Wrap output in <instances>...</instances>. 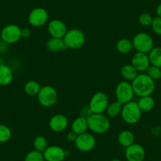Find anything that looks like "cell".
Segmentation results:
<instances>
[{
	"mask_svg": "<svg viewBox=\"0 0 161 161\" xmlns=\"http://www.w3.org/2000/svg\"><path fill=\"white\" fill-rule=\"evenodd\" d=\"M118 142L123 148H127L130 145H133L135 141V136L132 131L129 130H123L119 134L117 137Z\"/></svg>",
	"mask_w": 161,
	"mask_h": 161,
	"instance_id": "obj_19",
	"label": "cell"
},
{
	"mask_svg": "<svg viewBox=\"0 0 161 161\" xmlns=\"http://www.w3.org/2000/svg\"><path fill=\"white\" fill-rule=\"evenodd\" d=\"M12 137V131L8 126L0 124V143H6Z\"/></svg>",
	"mask_w": 161,
	"mask_h": 161,
	"instance_id": "obj_28",
	"label": "cell"
},
{
	"mask_svg": "<svg viewBox=\"0 0 161 161\" xmlns=\"http://www.w3.org/2000/svg\"><path fill=\"white\" fill-rule=\"evenodd\" d=\"M24 161H45V159H44L43 153L34 149L26 154Z\"/></svg>",
	"mask_w": 161,
	"mask_h": 161,
	"instance_id": "obj_30",
	"label": "cell"
},
{
	"mask_svg": "<svg viewBox=\"0 0 161 161\" xmlns=\"http://www.w3.org/2000/svg\"><path fill=\"white\" fill-rule=\"evenodd\" d=\"M145 74L150 78L153 79L154 81H156V80L161 79V68L158 67V66H153V65H150V66L148 68Z\"/></svg>",
	"mask_w": 161,
	"mask_h": 161,
	"instance_id": "obj_29",
	"label": "cell"
},
{
	"mask_svg": "<svg viewBox=\"0 0 161 161\" xmlns=\"http://www.w3.org/2000/svg\"><path fill=\"white\" fill-rule=\"evenodd\" d=\"M134 94L138 97L152 96L156 89L155 81L145 73H139L131 82Z\"/></svg>",
	"mask_w": 161,
	"mask_h": 161,
	"instance_id": "obj_1",
	"label": "cell"
},
{
	"mask_svg": "<svg viewBox=\"0 0 161 161\" xmlns=\"http://www.w3.org/2000/svg\"><path fill=\"white\" fill-rule=\"evenodd\" d=\"M67 30L66 25L62 20L53 19L47 25V31L51 37L63 38Z\"/></svg>",
	"mask_w": 161,
	"mask_h": 161,
	"instance_id": "obj_15",
	"label": "cell"
},
{
	"mask_svg": "<svg viewBox=\"0 0 161 161\" xmlns=\"http://www.w3.org/2000/svg\"><path fill=\"white\" fill-rule=\"evenodd\" d=\"M134 49L137 52L148 54V52L155 47L153 38L146 32H141L134 35L132 40Z\"/></svg>",
	"mask_w": 161,
	"mask_h": 161,
	"instance_id": "obj_5",
	"label": "cell"
},
{
	"mask_svg": "<svg viewBox=\"0 0 161 161\" xmlns=\"http://www.w3.org/2000/svg\"><path fill=\"white\" fill-rule=\"evenodd\" d=\"M153 21V18L152 17L151 14L148 13L142 14L138 18L139 23H140L141 25L144 26V27H149V26H151Z\"/></svg>",
	"mask_w": 161,
	"mask_h": 161,
	"instance_id": "obj_31",
	"label": "cell"
},
{
	"mask_svg": "<svg viewBox=\"0 0 161 161\" xmlns=\"http://www.w3.org/2000/svg\"><path fill=\"white\" fill-rule=\"evenodd\" d=\"M123 103H121L119 101H114L112 103H109L107 108V110L105 112L107 113L108 117L110 118H115L120 115L121 112H122V109H123Z\"/></svg>",
	"mask_w": 161,
	"mask_h": 161,
	"instance_id": "obj_26",
	"label": "cell"
},
{
	"mask_svg": "<svg viewBox=\"0 0 161 161\" xmlns=\"http://www.w3.org/2000/svg\"><path fill=\"white\" fill-rule=\"evenodd\" d=\"M0 37H1V40L8 45L16 44L22 38L21 28L15 24L7 25L1 31Z\"/></svg>",
	"mask_w": 161,
	"mask_h": 161,
	"instance_id": "obj_9",
	"label": "cell"
},
{
	"mask_svg": "<svg viewBox=\"0 0 161 161\" xmlns=\"http://www.w3.org/2000/svg\"><path fill=\"white\" fill-rule=\"evenodd\" d=\"M7 45L8 44H6L4 41H3L2 40H0V52H4L5 51H7Z\"/></svg>",
	"mask_w": 161,
	"mask_h": 161,
	"instance_id": "obj_36",
	"label": "cell"
},
{
	"mask_svg": "<svg viewBox=\"0 0 161 161\" xmlns=\"http://www.w3.org/2000/svg\"><path fill=\"white\" fill-rule=\"evenodd\" d=\"M70 128L71 131L75 133L77 135L87 132V130H89L87 119L81 117V116H78L72 122Z\"/></svg>",
	"mask_w": 161,
	"mask_h": 161,
	"instance_id": "obj_17",
	"label": "cell"
},
{
	"mask_svg": "<svg viewBox=\"0 0 161 161\" xmlns=\"http://www.w3.org/2000/svg\"><path fill=\"white\" fill-rule=\"evenodd\" d=\"M29 22L32 27L40 28L44 26L48 21V13L42 7H37L32 10L28 17Z\"/></svg>",
	"mask_w": 161,
	"mask_h": 161,
	"instance_id": "obj_11",
	"label": "cell"
},
{
	"mask_svg": "<svg viewBox=\"0 0 161 161\" xmlns=\"http://www.w3.org/2000/svg\"><path fill=\"white\" fill-rule=\"evenodd\" d=\"M92 114V111H91L90 108H89V105H88V106L83 107L80 111V116L86 118V119H88Z\"/></svg>",
	"mask_w": 161,
	"mask_h": 161,
	"instance_id": "obj_33",
	"label": "cell"
},
{
	"mask_svg": "<svg viewBox=\"0 0 161 161\" xmlns=\"http://www.w3.org/2000/svg\"><path fill=\"white\" fill-rule=\"evenodd\" d=\"M142 114V111L137 103L132 100L123 104L120 115L125 123L130 125H134L141 120Z\"/></svg>",
	"mask_w": 161,
	"mask_h": 161,
	"instance_id": "obj_3",
	"label": "cell"
},
{
	"mask_svg": "<svg viewBox=\"0 0 161 161\" xmlns=\"http://www.w3.org/2000/svg\"><path fill=\"white\" fill-rule=\"evenodd\" d=\"M33 148L36 151L44 153L46 148L49 146L48 142H47V138L44 136H36L33 140Z\"/></svg>",
	"mask_w": 161,
	"mask_h": 161,
	"instance_id": "obj_27",
	"label": "cell"
},
{
	"mask_svg": "<svg viewBox=\"0 0 161 161\" xmlns=\"http://www.w3.org/2000/svg\"><path fill=\"white\" fill-rule=\"evenodd\" d=\"M68 161H69V160H68Z\"/></svg>",
	"mask_w": 161,
	"mask_h": 161,
	"instance_id": "obj_39",
	"label": "cell"
},
{
	"mask_svg": "<svg viewBox=\"0 0 161 161\" xmlns=\"http://www.w3.org/2000/svg\"><path fill=\"white\" fill-rule=\"evenodd\" d=\"M41 87H42V86H40V83H39L38 81L34 80H31L25 83L24 87V90L28 96H30V97H36V96L38 95Z\"/></svg>",
	"mask_w": 161,
	"mask_h": 161,
	"instance_id": "obj_24",
	"label": "cell"
},
{
	"mask_svg": "<svg viewBox=\"0 0 161 161\" xmlns=\"http://www.w3.org/2000/svg\"><path fill=\"white\" fill-rule=\"evenodd\" d=\"M148 55L150 64L161 68V47H154Z\"/></svg>",
	"mask_w": 161,
	"mask_h": 161,
	"instance_id": "obj_25",
	"label": "cell"
},
{
	"mask_svg": "<svg viewBox=\"0 0 161 161\" xmlns=\"http://www.w3.org/2000/svg\"><path fill=\"white\" fill-rule=\"evenodd\" d=\"M69 125L67 117L64 114H54L49 120L48 126L51 130L54 133H62L66 130Z\"/></svg>",
	"mask_w": 161,
	"mask_h": 161,
	"instance_id": "obj_14",
	"label": "cell"
},
{
	"mask_svg": "<svg viewBox=\"0 0 161 161\" xmlns=\"http://www.w3.org/2000/svg\"><path fill=\"white\" fill-rule=\"evenodd\" d=\"M138 74V71L131 64H126L121 68V75L125 80L129 82H132Z\"/></svg>",
	"mask_w": 161,
	"mask_h": 161,
	"instance_id": "obj_21",
	"label": "cell"
},
{
	"mask_svg": "<svg viewBox=\"0 0 161 161\" xmlns=\"http://www.w3.org/2000/svg\"><path fill=\"white\" fill-rule=\"evenodd\" d=\"M77 137V134H76L75 133L73 132V131H69V132L66 134V139H67L68 142H74V143Z\"/></svg>",
	"mask_w": 161,
	"mask_h": 161,
	"instance_id": "obj_35",
	"label": "cell"
},
{
	"mask_svg": "<svg viewBox=\"0 0 161 161\" xmlns=\"http://www.w3.org/2000/svg\"><path fill=\"white\" fill-rule=\"evenodd\" d=\"M89 130L93 134H103L111 128V121L103 114H92L87 119Z\"/></svg>",
	"mask_w": 161,
	"mask_h": 161,
	"instance_id": "obj_2",
	"label": "cell"
},
{
	"mask_svg": "<svg viewBox=\"0 0 161 161\" xmlns=\"http://www.w3.org/2000/svg\"><path fill=\"white\" fill-rule=\"evenodd\" d=\"M37 100L40 104L44 108H52L58 101V92L52 86H44L39 92Z\"/></svg>",
	"mask_w": 161,
	"mask_h": 161,
	"instance_id": "obj_6",
	"label": "cell"
},
{
	"mask_svg": "<svg viewBox=\"0 0 161 161\" xmlns=\"http://www.w3.org/2000/svg\"><path fill=\"white\" fill-rule=\"evenodd\" d=\"M156 15H157V17H159V18H161V3H159V5L157 6V7H156Z\"/></svg>",
	"mask_w": 161,
	"mask_h": 161,
	"instance_id": "obj_37",
	"label": "cell"
},
{
	"mask_svg": "<svg viewBox=\"0 0 161 161\" xmlns=\"http://www.w3.org/2000/svg\"><path fill=\"white\" fill-rule=\"evenodd\" d=\"M134 96H135V94H134L131 82L126 81V80H123L116 86V100L120 102L121 103L125 104V103L132 101Z\"/></svg>",
	"mask_w": 161,
	"mask_h": 161,
	"instance_id": "obj_7",
	"label": "cell"
},
{
	"mask_svg": "<svg viewBox=\"0 0 161 161\" xmlns=\"http://www.w3.org/2000/svg\"><path fill=\"white\" fill-rule=\"evenodd\" d=\"M116 50L120 54H129L130 52L134 50V46H133L132 40L127 38H123L116 43Z\"/></svg>",
	"mask_w": 161,
	"mask_h": 161,
	"instance_id": "obj_23",
	"label": "cell"
},
{
	"mask_svg": "<svg viewBox=\"0 0 161 161\" xmlns=\"http://www.w3.org/2000/svg\"><path fill=\"white\" fill-rule=\"evenodd\" d=\"M131 65L138 71V73L146 72L150 66V61L148 54L136 52L131 58Z\"/></svg>",
	"mask_w": 161,
	"mask_h": 161,
	"instance_id": "obj_16",
	"label": "cell"
},
{
	"mask_svg": "<svg viewBox=\"0 0 161 161\" xmlns=\"http://www.w3.org/2000/svg\"><path fill=\"white\" fill-rule=\"evenodd\" d=\"M109 104L108 95L103 92H97L91 97L89 107L92 114H103Z\"/></svg>",
	"mask_w": 161,
	"mask_h": 161,
	"instance_id": "obj_8",
	"label": "cell"
},
{
	"mask_svg": "<svg viewBox=\"0 0 161 161\" xmlns=\"http://www.w3.org/2000/svg\"><path fill=\"white\" fill-rule=\"evenodd\" d=\"M76 148L77 150L82 153L90 152L95 148L97 145V140L94 135L91 133L86 132L84 134L77 135L75 142H74Z\"/></svg>",
	"mask_w": 161,
	"mask_h": 161,
	"instance_id": "obj_10",
	"label": "cell"
},
{
	"mask_svg": "<svg viewBox=\"0 0 161 161\" xmlns=\"http://www.w3.org/2000/svg\"><path fill=\"white\" fill-rule=\"evenodd\" d=\"M14 79L13 70L7 65H0V86H7L12 82Z\"/></svg>",
	"mask_w": 161,
	"mask_h": 161,
	"instance_id": "obj_20",
	"label": "cell"
},
{
	"mask_svg": "<svg viewBox=\"0 0 161 161\" xmlns=\"http://www.w3.org/2000/svg\"><path fill=\"white\" fill-rule=\"evenodd\" d=\"M111 161H121V160L119 159H111Z\"/></svg>",
	"mask_w": 161,
	"mask_h": 161,
	"instance_id": "obj_38",
	"label": "cell"
},
{
	"mask_svg": "<svg viewBox=\"0 0 161 161\" xmlns=\"http://www.w3.org/2000/svg\"><path fill=\"white\" fill-rule=\"evenodd\" d=\"M137 103L142 111H144V112H148V111H152L154 108L155 104H156L154 98L152 96L139 97V100H137Z\"/></svg>",
	"mask_w": 161,
	"mask_h": 161,
	"instance_id": "obj_22",
	"label": "cell"
},
{
	"mask_svg": "<svg viewBox=\"0 0 161 161\" xmlns=\"http://www.w3.org/2000/svg\"><path fill=\"white\" fill-rule=\"evenodd\" d=\"M151 27L155 34L161 36V18L156 17V18H153Z\"/></svg>",
	"mask_w": 161,
	"mask_h": 161,
	"instance_id": "obj_32",
	"label": "cell"
},
{
	"mask_svg": "<svg viewBox=\"0 0 161 161\" xmlns=\"http://www.w3.org/2000/svg\"><path fill=\"white\" fill-rule=\"evenodd\" d=\"M31 34H32V32H31L30 29L29 28H24V29H21V37L24 39H27L29 37L31 36Z\"/></svg>",
	"mask_w": 161,
	"mask_h": 161,
	"instance_id": "obj_34",
	"label": "cell"
},
{
	"mask_svg": "<svg viewBox=\"0 0 161 161\" xmlns=\"http://www.w3.org/2000/svg\"><path fill=\"white\" fill-rule=\"evenodd\" d=\"M46 47L52 52H64L67 49L63 38H55V37H50L47 40Z\"/></svg>",
	"mask_w": 161,
	"mask_h": 161,
	"instance_id": "obj_18",
	"label": "cell"
},
{
	"mask_svg": "<svg viewBox=\"0 0 161 161\" xmlns=\"http://www.w3.org/2000/svg\"><path fill=\"white\" fill-rule=\"evenodd\" d=\"M45 161H64L66 151L58 145H49L43 153Z\"/></svg>",
	"mask_w": 161,
	"mask_h": 161,
	"instance_id": "obj_13",
	"label": "cell"
},
{
	"mask_svg": "<svg viewBox=\"0 0 161 161\" xmlns=\"http://www.w3.org/2000/svg\"><path fill=\"white\" fill-rule=\"evenodd\" d=\"M145 150L142 145L134 143L126 148L125 156L127 161H144L145 159Z\"/></svg>",
	"mask_w": 161,
	"mask_h": 161,
	"instance_id": "obj_12",
	"label": "cell"
},
{
	"mask_svg": "<svg viewBox=\"0 0 161 161\" xmlns=\"http://www.w3.org/2000/svg\"><path fill=\"white\" fill-rule=\"evenodd\" d=\"M66 47L72 50H77L82 47L86 43V35L82 30L77 28L68 29L63 37Z\"/></svg>",
	"mask_w": 161,
	"mask_h": 161,
	"instance_id": "obj_4",
	"label": "cell"
}]
</instances>
